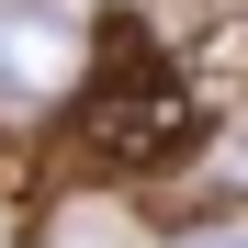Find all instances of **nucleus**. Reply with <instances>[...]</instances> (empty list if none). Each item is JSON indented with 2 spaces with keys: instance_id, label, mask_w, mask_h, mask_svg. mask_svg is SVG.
<instances>
[{
  "instance_id": "2",
  "label": "nucleus",
  "mask_w": 248,
  "mask_h": 248,
  "mask_svg": "<svg viewBox=\"0 0 248 248\" xmlns=\"http://www.w3.org/2000/svg\"><path fill=\"white\" fill-rule=\"evenodd\" d=\"M203 248H248V237H203Z\"/></svg>"
},
{
  "instance_id": "1",
  "label": "nucleus",
  "mask_w": 248,
  "mask_h": 248,
  "mask_svg": "<svg viewBox=\"0 0 248 248\" xmlns=\"http://www.w3.org/2000/svg\"><path fill=\"white\" fill-rule=\"evenodd\" d=\"M57 79H68V23L12 12V23H0V102H46Z\"/></svg>"
}]
</instances>
